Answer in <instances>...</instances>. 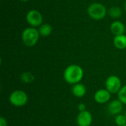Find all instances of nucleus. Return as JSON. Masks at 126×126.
Returning a JSON list of instances; mask_svg holds the SVG:
<instances>
[{"label":"nucleus","instance_id":"6ab92c4d","mask_svg":"<svg viewBox=\"0 0 126 126\" xmlns=\"http://www.w3.org/2000/svg\"><path fill=\"white\" fill-rule=\"evenodd\" d=\"M0 126H7V121L3 117H0Z\"/></svg>","mask_w":126,"mask_h":126},{"label":"nucleus","instance_id":"20e7f679","mask_svg":"<svg viewBox=\"0 0 126 126\" xmlns=\"http://www.w3.org/2000/svg\"><path fill=\"white\" fill-rule=\"evenodd\" d=\"M10 103L16 107H22L28 101L27 93L22 90H15L9 96Z\"/></svg>","mask_w":126,"mask_h":126},{"label":"nucleus","instance_id":"dca6fc26","mask_svg":"<svg viewBox=\"0 0 126 126\" xmlns=\"http://www.w3.org/2000/svg\"><path fill=\"white\" fill-rule=\"evenodd\" d=\"M118 94V99L124 104L126 105V85L123 86Z\"/></svg>","mask_w":126,"mask_h":126},{"label":"nucleus","instance_id":"2eb2a0df","mask_svg":"<svg viewBox=\"0 0 126 126\" xmlns=\"http://www.w3.org/2000/svg\"><path fill=\"white\" fill-rule=\"evenodd\" d=\"M108 13H109V15L111 18H118L122 15V10L118 7H112L109 10Z\"/></svg>","mask_w":126,"mask_h":126},{"label":"nucleus","instance_id":"ddd939ff","mask_svg":"<svg viewBox=\"0 0 126 126\" xmlns=\"http://www.w3.org/2000/svg\"><path fill=\"white\" fill-rule=\"evenodd\" d=\"M38 32H39L40 35H41L43 37H47L52 33V27L49 24H44L40 26Z\"/></svg>","mask_w":126,"mask_h":126},{"label":"nucleus","instance_id":"f257e3e1","mask_svg":"<svg viewBox=\"0 0 126 126\" xmlns=\"http://www.w3.org/2000/svg\"><path fill=\"white\" fill-rule=\"evenodd\" d=\"M84 75L83 68L77 64H71L68 66L63 72L64 80L70 84L75 85L81 81Z\"/></svg>","mask_w":126,"mask_h":126},{"label":"nucleus","instance_id":"f03ea898","mask_svg":"<svg viewBox=\"0 0 126 126\" xmlns=\"http://www.w3.org/2000/svg\"><path fill=\"white\" fill-rule=\"evenodd\" d=\"M39 32L34 27H27L26 28L21 35V39L23 43L29 47L35 46L39 39Z\"/></svg>","mask_w":126,"mask_h":126},{"label":"nucleus","instance_id":"423d86ee","mask_svg":"<svg viewBox=\"0 0 126 126\" xmlns=\"http://www.w3.org/2000/svg\"><path fill=\"white\" fill-rule=\"evenodd\" d=\"M26 20L30 25L32 27H39L42 25L43 16L39 11L36 10H31L27 12Z\"/></svg>","mask_w":126,"mask_h":126},{"label":"nucleus","instance_id":"a211bd4d","mask_svg":"<svg viewBox=\"0 0 126 126\" xmlns=\"http://www.w3.org/2000/svg\"><path fill=\"white\" fill-rule=\"evenodd\" d=\"M78 111L80 112H81V111H84L86 110V105L83 103H79L78 104Z\"/></svg>","mask_w":126,"mask_h":126},{"label":"nucleus","instance_id":"0eeeda50","mask_svg":"<svg viewBox=\"0 0 126 126\" xmlns=\"http://www.w3.org/2000/svg\"><path fill=\"white\" fill-rule=\"evenodd\" d=\"M93 117L90 111L86 110L84 111L79 112L77 116V124L78 126H91L92 123Z\"/></svg>","mask_w":126,"mask_h":126},{"label":"nucleus","instance_id":"f3484780","mask_svg":"<svg viewBox=\"0 0 126 126\" xmlns=\"http://www.w3.org/2000/svg\"><path fill=\"white\" fill-rule=\"evenodd\" d=\"M115 123L117 126H125L126 125V117L123 114H118L115 117Z\"/></svg>","mask_w":126,"mask_h":126},{"label":"nucleus","instance_id":"aec40b11","mask_svg":"<svg viewBox=\"0 0 126 126\" xmlns=\"http://www.w3.org/2000/svg\"><path fill=\"white\" fill-rule=\"evenodd\" d=\"M125 10H126V4H125Z\"/></svg>","mask_w":126,"mask_h":126},{"label":"nucleus","instance_id":"39448f33","mask_svg":"<svg viewBox=\"0 0 126 126\" xmlns=\"http://www.w3.org/2000/svg\"><path fill=\"white\" fill-rule=\"evenodd\" d=\"M106 89L111 94H117L120 92L122 86V82L120 78L117 75H110L105 83Z\"/></svg>","mask_w":126,"mask_h":126},{"label":"nucleus","instance_id":"4468645a","mask_svg":"<svg viewBox=\"0 0 126 126\" xmlns=\"http://www.w3.org/2000/svg\"><path fill=\"white\" fill-rule=\"evenodd\" d=\"M20 79L24 83H31L35 80V78L32 73L30 72H24L21 74Z\"/></svg>","mask_w":126,"mask_h":126},{"label":"nucleus","instance_id":"f8f14e48","mask_svg":"<svg viewBox=\"0 0 126 126\" xmlns=\"http://www.w3.org/2000/svg\"><path fill=\"white\" fill-rule=\"evenodd\" d=\"M114 44L118 49H126V35L124 34L116 35L114 38Z\"/></svg>","mask_w":126,"mask_h":126},{"label":"nucleus","instance_id":"5701e85b","mask_svg":"<svg viewBox=\"0 0 126 126\" xmlns=\"http://www.w3.org/2000/svg\"></svg>","mask_w":126,"mask_h":126},{"label":"nucleus","instance_id":"9d476101","mask_svg":"<svg viewBox=\"0 0 126 126\" xmlns=\"http://www.w3.org/2000/svg\"><path fill=\"white\" fill-rule=\"evenodd\" d=\"M110 30L116 36V35H123L126 30V27L123 22L120 21H115L111 24Z\"/></svg>","mask_w":126,"mask_h":126},{"label":"nucleus","instance_id":"6e6552de","mask_svg":"<svg viewBox=\"0 0 126 126\" xmlns=\"http://www.w3.org/2000/svg\"><path fill=\"white\" fill-rule=\"evenodd\" d=\"M111 94L106 89H101L97 90L94 95V100L99 104H105L111 99Z\"/></svg>","mask_w":126,"mask_h":126},{"label":"nucleus","instance_id":"412c9836","mask_svg":"<svg viewBox=\"0 0 126 126\" xmlns=\"http://www.w3.org/2000/svg\"><path fill=\"white\" fill-rule=\"evenodd\" d=\"M21 1H28V0H21Z\"/></svg>","mask_w":126,"mask_h":126},{"label":"nucleus","instance_id":"9b49d317","mask_svg":"<svg viewBox=\"0 0 126 126\" xmlns=\"http://www.w3.org/2000/svg\"><path fill=\"white\" fill-rule=\"evenodd\" d=\"M72 92L75 97L81 98L85 96L86 93V88L83 84L78 83L73 85L72 88Z\"/></svg>","mask_w":126,"mask_h":126},{"label":"nucleus","instance_id":"1a4fd4ad","mask_svg":"<svg viewBox=\"0 0 126 126\" xmlns=\"http://www.w3.org/2000/svg\"><path fill=\"white\" fill-rule=\"evenodd\" d=\"M123 108V103L119 100H114L111 101L108 106V111L109 114L113 115H118L121 113Z\"/></svg>","mask_w":126,"mask_h":126},{"label":"nucleus","instance_id":"4be33fe9","mask_svg":"<svg viewBox=\"0 0 126 126\" xmlns=\"http://www.w3.org/2000/svg\"><path fill=\"white\" fill-rule=\"evenodd\" d=\"M125 116H126V114H125Z\"/></svg>","mask_w":126,"mask_h":126},{"label":"nucleus","instance_id":"7ed1b4c3","mask_svg":"<svg viewBox=\"0 0 126 126\" xmlns=\"http://www.w3.org/2000/svg\"><path fill=\"white\" fill-rule=\"evenodd\" d=\"M107 13L106 7L100 3H92L88 7L89 16L94 20H101L105 18Z\"/></svg>","mask_w":126,"mask_h":126}]
</instances>
